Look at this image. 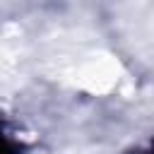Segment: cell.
<instances>
[{"label":"cell","instance_id":"1","mask_svg":"<svg viewBox=\"0 0 154 154\" xmlns=\"http://www.w3.org/2000/svg\"><path fill=\"white\" fill-rule=\"evenodd\" d=\"M0 154H12V149H10V142H7V137L0 132Z\"/></svg>","mask_w":154,"mask_h":154},{"label":"cell","instance_id":"2","mask_svg":"<svg viewBox=\"0 0 154 154\" xmlns=\"http://www.w3.org/2000/svg\"><path fill=\"white\" fill-rule=\"evenodd\" d=\"M128 154H149L147 149H132V152H128Z\"/></svg>","mask_w":154,"mask_h":154}]
</instances>
